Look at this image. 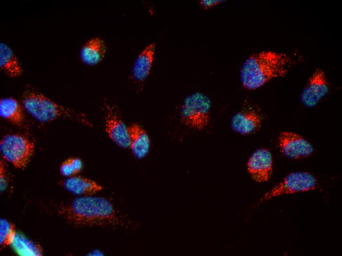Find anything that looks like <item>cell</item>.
<instances>
[{
	"instance_id": "cell-1",
	"label": "cell",
	"mask_w": 342,
	"mask_h": 256,
	"mask_svg": "<svg viewBox=\"0 0 342 256\" xmlns=\"http://www.w3.org/2000/svg\"><path fill=\"white\" fill-rule=\"evenodd\" d=\"M58 213L67 223L78 227L112 226L119 223L114 206L102 197L88 195L75 198L59 207Z\"/></svg>"
},
{
	"instance_id": "cell-2",
	"label": "cell",
	"mask_w": 342,
	"mask_h": 256,
	"mask_svg": "<svg viewBox=\"0 0 342 256\" xmlns=\"http://www.w3.org/2000/svg\"><path fill=\"white\" fill-rule=\"evenodd\" d=\"M291 64L289 56L272 51H263L250 55L243 63L240 80L245 89L257 90L270 81L283 76Z\"/></svg>"
},
{
	"instance_id": "cell-3",
	"label": "cell",
	"mask_w": 342,
	"mask_h": 256,
	"mask_svg": "<svg viewBox=\"0 0 342 256\" xmlns=\"http://www.w3.org/2000/svg\"><path fill=\"white\" fill-rule=\"evenodd\" d=\"M212 102L208 96L196 92L183 100L180 110V121L184 127L196 131H202L209 125Z\"/></svg>"
},
{
	"instance_id": "cell-4",
	"label": "cell",
	"mask_w": 342,
	"mask_h": 256,
	"mask_svg": "<svg viewBox=\"0 0 342 256\" xmlns=\"http://www.w3.org/2000/svg\"><path fill=\"white\" fill-rule=\"evenodd\" d=\"M22 104L32 117L46 123L60 117H70V110L58 104L42 93L28 90L23 94Z\"/></svg>"
},
{
	"instance_id": "cell-5",
	"label": "cell",
	"mask_w": 342,
	"mask_h": 256,
	"mask_svg": "<svg viewBox=\"0 0 342 256\" xmlns=\"http://www.w3.org/2000/svg\"><path fill=\"white\" fill-rule=\"evenodd\" d=\"M34 150L33 143L27 137L19 134H7L0 142L1 155L17 168L26 166Z\"/></svg>"
},
{
	"instance_id": "cell-6",
	"label": "cell",
	"mask_w": 342,
	"mask_h": 256,
	"mask_svg": "<svg viewBox=\"0 0 342 256\" xmlns=\"http://www.w3.org/2000/svg\"><path fill=\"white\" fill-rule=\"evenodd\" d=\"M317 179L310 172H291L266 193L259 203L276 196L313 190L317 188Z\"/></svg>"
},
{
	"instance_id": "cell-7",
	"label": "cell",
	"mask_w": 342,
	"mask_h": 256,
	"mask_svg": "<svg viewBox=\"0 0 342 256\" xmlns=\"http://www.w3.org/2000/svg\"><path fill=\"white\" fill-rule=\"evenodd\" d=\"M278 146L285 157L293 160L306 158L314 152L312 144L300 134L293 131H281L278 137Z\"/></svg>"
},
{
	"instance_id": "cell-8",
	"label": "cell",
	"mask_w": 342,
	"mask_h": 256,
	"mask_svg": "<svg viewBox=\"0 0 342 256\" xmlns=\"http://www.w3.org/2000/svg\"><path fill=\"white\" fill-rule=\"evenodd\" d=\"M330 86L324 71L316 69L310 77L300 95L302 104L307 108L316 106L329 92Z\"/></svg>"
},
{
	"instance_id": "cell-9",
	"label": "cell",
	"mask_w": 342,
	"mask_h": 256,
	"mask_svg": "<svg viewBox=\"0 0 342 256\" xmlns=\"http://www.w3.org/2000/svg\"><path fill=\"white\" fill-rule=\"evenodd\" d=\"M247 169L255 181L262 183L269 180L273 172V157L270 151L264 148L256 150L247 161Z\"/></svg>"
},
{
	"instance_id": "cell-10",
	"label": "cell",
	"mask_w": 342,
	"mask_h": 256,
	"mask_svg": "<svg viewBox=\"0 0 342 256\" xmlns=\"http://www.w3.org/2000/svg\"><path fill=\"white\" fill-rule=\"evenodd\" d=\"M105 131L110 139L123 149L130 147L128 126L123 121L113 106L106 105Z\"/></svg>"
},
{
	"instance_id": "cell-11",
	"label": "cell",
	"mask_w": 342,
	"mask_h": 256,
	"mask_svg": "<svg viewBox=\"0 0 342 256\" xmlns=\"http://www.w3.org/2000/svg\"><path fill=\"white\" fill-rule=\"evenodd\" d=\"M262 117L256 111L252 109L242 110L234 114L230 119L231 129L243 135L253 134L261 127Z\"/></svg>"
},
{
	"instance_id": "cell-12",
	"label": "cell",
	"mask_w": 342,
	"mask_h": 256,
	"mask_svg": "<svg viewBox=\"0 0 342 256\" xmlns=\"http://www.w3.org/2000/svg\"><path fill=\"white\" fill-rule=\"evenodd\" d=\"M156 51L154 42L147 44L136 58L131 71V77L134 82L142 85L148 77L153 64Z\"/></svg>"
},
{
	"instance_id": "cell-13",
	"label": "cell",
	"mask_w": 342,
	"mask_h": 256,
	"mask_svg": "<svg viewBox=\"0 0 342 256\" xmlns=\"http://www.w3.org/2000/svg\"><path fill=\"white\" fill-rule=\"evenodd\" d=\"M107 49L106 44L102 38L93 37L88 39L81 47L79 57L85 64L95 65L103 60Z\"/></svg>"
},
{
	"instance_id": "cell-14",
	"label": "cell",
	"mask_w": 342,
	"mask_h": 256,
	"mask_svg": "<svg viewBox=\"0 0 342 256\" xmlns=\"http://www.w3.org/2000/svg\"><path fill=\"white\" fill-rule=\"evenodd\" d=\"M130 147L134 156L142 159L148 154L150 146L149 136L145 130L137 123L128 126Z\"/></svg>"
},
{
	"instance_id": "cell-15",
	"label": "cell",
	"mask_w": 342,
	"mask_h": 256,
	"mask_svg": "<svg viewBox=\"0 0 342 256\" xmlns=\"http://www.w3.org/2000/svg\"><path fill=\"white\" fill-rule=\"evenodd\" d=\"M62 185L66 191L76 195H91L103 189V187L94 181L76 175L66 179Z\"/></svg>"
},
{
	"instance_id": "cell-16",
	"label": "cell",
	"mask_w": 342,
	"mask_h": 256,
	"mask_svg": "<svg viewBox=\"0 0 342 256\" xmlns=\"http://www.w3.org/2000/svg\"><path fill=\"white\" fill-rule=\"evenodd\" d=\"M0 67L7 75L11 77L20 76L22 68L12 49L6 43L0 42Z\"/></svg>"
},
{
	"instance_id": "cell-17",
	"label": "cell",
	"mask_w": 342,
	"mask_h": 256,
	"mask_svg": "<svg viewBox=\"0 0 342 256\" xmlns=\"http://www.w3.org/2000/svg\"><path fill=\"white\" fill-rule=\"evenodd\" d=\"M0 115L17 126L21 125L24 120L21 105L16 99L11 97L0 99Z\"/></svg>"
},
{
	"instance_id": "cell-18",
	"label": "cell",
	"mask_w": 342,
	"mask_h": 256,
	"mask_svg": "<svg viewBox=\"0 0 342 256\" xmlns=\"http://www.w3.org/2000/svg\"><path fill=\"white\" fill-rule=\"evenodd\" d=\"M13 249L20 255L40 256L42 249L40 245L20 234H16L12 243Z\"/></svg>"
},
{
	"instance_id": "cell-19",
	"label": "cell",
	"mask_w": 342,
	"mask_h": 256,
	"mask_svg": "<svg viewBox=\"0 0 342 256\" xmlns=\"http://www.w3.org/2000/svg\"><path fill=\"white\" fill-rule=\"evenodd\" d=\"M13 224L7 220L1 218L0 220V244L1 246L11 245L16 235Z\"/></svg>"
},
{
	"instance_id": "cell-20",
	"label": "cell",
	"mask_w": 342,
	"mask_h": 256,
	"mask_svg": "<svg viewBox=\"0 0 342 256\" xmlns=\"http://www.w3.org/2000/svg\"><path fill=\"white\" fill-rule=\"evenodd\" d=\"M83 163L82 160L78 158H71L64 160L60 165V173L65 177L76 175L82 169Z\"/></svg>"
},
{
	"instance_id": "cell-21",
	"label": "cell",
	"mask_w": 342,
	"mask_h": 256,
	"mask_svg": "<svg viewBox=\"0 0 342 256\" xmlns=\"http://www.w3.org/2000/svg\"><path fill=\"white\" fill-rule=\"evenodd\" d=\"M8 177L6 168L4 162L0 160V192L4 191L8 185Z\"/></svg>"
},
{
	"instance_id": "cell-22",
	"label": "cell",
	"mask_w": 342,
	"mask_h": 256,
	"mask_svg": "<svg viewBox=\"0 0 342 256\" xmlns=\"http://www.w3.org/2000/svg\"><path fill=\"white\" fill-rule=\"evenodd\" d=\"M223 1L222 0H201L199 3L202 7L207 10L219 5Z\"/></svg>"
},
{
	"instance_id": "cell-23",
	"label": "cell",
	"mask_w": 342,
	"mask_h": 256,
	"mask_svg": "<svg viewBox=\"0 0 342 256\" xmlns=\"http://www.w3.org/2000/svg\"><path fill=\"white\" fill-rule=\"evenodd\" d=\"M92 256H101L103 253L99 250H94L90 253Z\"/></svg>"
}]
</instances>
